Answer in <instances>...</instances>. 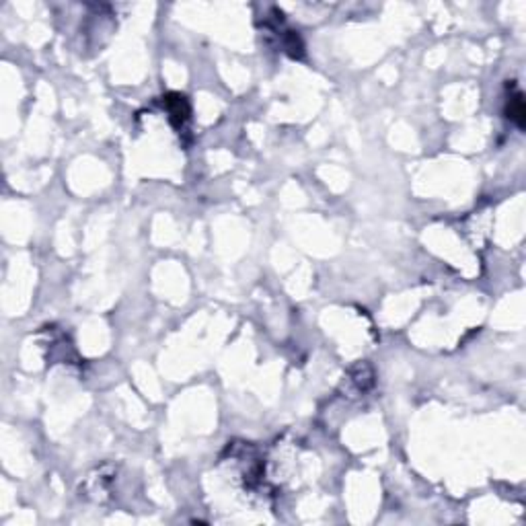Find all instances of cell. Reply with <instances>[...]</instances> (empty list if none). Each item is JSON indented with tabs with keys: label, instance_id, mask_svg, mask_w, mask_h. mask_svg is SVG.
<instances>
[{
	"label": "cell",
	"instance_id": "1",
	"mask_svg": "<svg viewBox=\"0 0 526 526\" xmlns=\"http://www.w3.org/2000/svg\"><path fill=\"white\" fill-rule=\"evenodd\" d=\"M163 105L167 109L171 124L177 127V130H183V126L190 122L191 113L188 99L183 95H179V93H168L167 97H165V101H163Z\"/></svg>",
	"mask_w": 526,
	"mask_h": 526
},
{
	"label": "cell",
	"instance_id": "2",
	"mask_svg": "<svg viewBox=\"0 0 526 526\" xmlns=\"http://www.w3.org/2000/svg\"><path fill=\"white\" fill-rule=\"evenodd\" d=\"M505 113L508 118L516 124V126L525 127L526 122V109H525V99H522V93L518 88H514V93H510L508 97V105H505Z\"/></svg>",
	"mask_w": 526,
	"mask_h": 526
}]
</instances>
